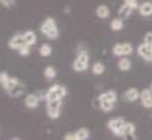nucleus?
<instances>
[{
  "mask_svg": "<svg viewBox=\"0 0 152 140\" xmlns=\"http://www.w3.org/2000/svg\"><path fill=\"white\" fill-rule=\"evenodd\" d=\"M41 32L46 36L50 40H56L59 36V31L57 27V22L53 18H47L45 19V21L41 24Z\"/></svg>",
  "mask_w": 152,
  "mask_h": 140,
  "instance_id": "f257e3e1",
  "label": "nucleus"
},
{
  "mask_svg": "<svg viewBox=\"0 0 152 140\" xmlns=\"http://www.w3.org/2000/svg\"><path fill=\"white\" fill-rule=\"evenodd\" d=\"M89 66V53L87 50H82L75 61L73 62V69L75 72H84L88 69Z\"/></svg>",
  "mask_w": 152,
  "mask_h": 140,
  "instance_id": "f03ea898",
  "label": "nucleus"
},
{
  "mask_svg": "<svg viewBox=\"0 0 152 140\" xmlns=\"http://www.w3.org/2000/svg\"><path fill=\"white\" fill-rule=\"evenodd\" d=\"M67 96V88L61 84H55L48 88V91L45 94L46 102L48 100H55V99H63Z\"/></svg>",
  "mask_w": 152,
  "mask_h": 140,
  "instance_id": "7ed1b4c3",
  "label": "nucleus"
},
{
  "mask_svg": "<svg viewBox=\"0 0 152 140\" xmlns=\"http://www.w3.org/2000/svg\"><path fill=\"white\" fill-rule=\"evenodd\" d=\"M125 124H126L125 119H124V118H120V116H118V118L110 119V120L108 122V128H109V130L111 131L114 135L123 138V133H124V127H125Z\"/></svg>",
  "mask_w": 152,
  "mask_h": 140,
  "instance_id": "20e7f679",
  "label": "nucleus"
},
{
  "mask_svg": "<svg viewBox=\"0 0 152 140\" xmlns=\"http://www.w3.org/2000/svg\"><path fill=\"white\" fill-rule=\"evenodd\" d=\"M62 109V99H55L47 102V115L51 119H58Z\"/></svg>",
  "mask_w": 152,
  "mask_h": 140,
  "instance_id": "39448f33",
  "label": "nucleus"
},
{
  "mask_svg": "<svg viewBox=\"0 0 152 140\" xmlns=\"http://www.w3.org/2000/svg\"><path fill=\"white\" fill-rule=\"evenodd\" d=\"M132 51H134V47H132V45L130 42L116 43V45H114V47H113V53L115 56H119V57L131 55Z\"/></svg>",
  "mask_w": 152,
  "mask_h": 140,
  "instance_id": "423d86ee",
  "label": "nucleus"
},
{
  "mask_svg": "<svg viewBox=\"0 0 152 140\" xmlns=\"http://www.w3.org/2000/svg\"><path fill=\"white\" fill-rule=\"evenodd\" d=\"M137 55L146 62H152V46L147 43H140L137 46Z\"/></svg>",
  "mask_w": 152,
  "mask_h": 140,
  "instance_id": "0eeeda50",
  "label": "nucleus"
},
{
  "mask_svg": "<svg viewBox=\"0 0 152 140\" xmlns=\"http://www.w3.org/2000/svg\"><path fill=\"white\" fill-rule=\"evenodd\" d=\"M7 45H9V47H10L11 50H16V51H19V50L22 47V46H25V45H26L24 34H22V35H20V34L14 35V36L10 38V40H9Z\"/></svg>",
  "mask_w": 152,
  "mask_h": 140,
  "instance_id": "6e6552de",
  "label": "nucleus"
},
{
  "mask_svg": "<svg viewBox=\"0 0 152 140\" xmlns=\"http://www.w3.org/2000/svg\"><path fill=\"white\" fill-rule=\"evenodd\" d=\"M140 100H141V104L145 107V108H152V91L150 89H143L140 94Z\"/></svg>",
  "mask_w": 152,
  "mask_h": 140,
  "instance_id": "1a4fd4ad",
  "label": "nucleus"
},
{
  "mask_svg": "<svg viewBox=\"0 0 152 140\" xmlns=\"http://www.w3.org/2000/svg\"><path fill=\"white\" fill-rule=\"evenodd\" d=\"M98 100H108V102L115 103L118 100V93L115 91H113V89L105 91V92H103V93H100V94H99Z\"/></svg>",
  "mask_w": 152,
  "mask_h": 140,
  "instance_id": "9d476101",
  "label": "nucleus"
},
{
  "mask_svg": "<svg viewBox=\"0 0 152 140\" xmlns=\"http://www.w3.org/2000/svg\"><path fill=\"white\" fill-rule=\"evenodd\" d=\"M39 102H40V98L37 97L34 93H30L25 97V105L28 108V109H35L39 105Z\"/></svg>",
  "mask_w": 152,
  "mask_h": 140,
  "instance_id": "9b49d317",
  "label": "nucleus"
},
{
  "mask_svg": "<svg viewBox=\"0 0 152 140\" xmlns=\"http://www.w3.org/2000/svg\"><path fill=\"white\" fill-rule=\"evenodd\" d=\"M135 131H136V127H135V124H134V123H131V122H126L125 127H124L123 139H126V136H131V138L136 139Z\"/></svg>",
  "mask_w": 152,
  "mask_h": 140,
  "instance_id": "f8f14e48",
  "label": "nucleus"
},
{
  "mask_svg": "<svg viewBox=\"0 0 152 140\" xmlns=\"http://www.w3.org/2000/svg\"><path fill=\"white\" fill-rule=\"evenodd\" d=\"M25 85L22 84L21 82L19 83V84H16L14 88H11L10 91H7V94H9L10 97H14V98H16V97H20V96H22L25 93Z\"/></svg>",
  "mask_w": 152,
  "mask_h": 140,
  "instance_id": "ddd939ff",
  "label": "nucleus"
},
{
  "mask_svg": "<svg viewBox=\"0 0 152 140\" xmlns=\"http://www.w3.org/2000/svg\"><path fill=\"white\" fill-rule=\"evenodd\" d=\"M139 13L142 16H151L152 15V3L151 1H145L139 6Z\"/></svg>",
  "mask_w": 152,
  "mask_h": 140,
  "instance_id": "4468645a",
  "label": "nucleus"
},
{
  "mask_svg": "<svg viewBox=\"0 0 152 140\" xmlns=\"http://www.w3.org/2000/svg\"><path fill=\"white\" fill-rule=\"evenodd\" d=\"M140 94L141 93L136 88H129L125 92V98L127 102H136L137 99H140Z\"/></svg>",
  "mask_w": 152,
  "mask_h": 140,
  "instance_id": "2eb2a0df",
  "label": "nucleus"
},
{
  "mask_svg": "<svg viewBox=\"0 0 152 140\" xmlns=\"http://www.w3.org/2000/svg\"><path fill=\"white\" fill-rule=\"evenodd\" d=\"M95 14L99 19H108L110 16V9L106 5H99L96 7Z\"/></svg>",
  "mask_w": 152,
  "mask_h": 140,
  "instance_id": "dca6fc26",
  "label": "nucleus"
},
{
  "mask_svg": "<svg viewBox=\"0 0 152 140\" xmlns=\"http://www.w3.org/2000/svg\"><path fill=\"white\" fill-rule=\"evenodd\" d=\"M118 67L121 72H127V71H130V68H131V61L126 58L125 56H123V58H120L119 62H118Z\"/></svg>",
  "mask_w": 152,
  "mask_h": 140,
  "instance_id": "f3484780",
  "label": "nucleus"
},
{
  "mask_svg": "<svg viewBox=\"0 0 152 140\" xmlns=\"http://www.w3.org/2000/svg\"><path fill=\"white\" fill-rule=\"evenodd\" d=\"M24 37H25V41H26V45L28 46H34L36 42H37V37H36V34L34 31L28 30L24 34Z\"/></svg>",
  "mask_w": 152,
  "mask_h": 140,
  "instance_id": "a211bd4d",
  "label": "nucleus"
},
{
  "mask_svg": "<svg viewBox=\"0 0 152 140\" xmlns=\"http://www.w3.org/2000/svg\"><path fill=\"white\" fill-rule=\"evenodd\" d=\"M131 13H132V9L130 6H129L127 4H123L120 6V9H119V15L121 18H124V19H126V18H129L131 15Z\"/></svg>",
  "mask_w": 152,
  "mask_h": 140,
  "instance_id": "6ab92c4d",
  "label": "nucleus"
},
{
  "mask_svg": "<svg viewBox=\"0 0 152 140\" xmlns=\"http://www.w3.org/2000/svg\"><path fill=\"white\" fill-rule=\"evenodd\" d=\"M75 136H77V140H88L90 136V133L87 128H80L75 131Z\"/></svg>",
  "mask_w": 152,
  "mask_h": 140,
  "instance_id": "aec40b11",
  "label": "nucleus"
},
{
  "mask_svg": "<svg viewBox=\"0 0 152 140\" xmlns=\"http://www.w3.org/2000/svg\"><path fill=\"white\" fill-rule=\"evenodd\" d=\"M43 74H45V77H46V78H47L48 81H51V80L55 78L56 74H57V72H56V68L53 67V66H47L46 68H45Z\"/></svg>",
  "mask_w": 152,
  "mask_h": 140,
  "instance_id": "412c9836",
  "label": "nucleus"
},
{
  "mask_svg": "<svg viewBox=\"0 0 152 140\" xmlns=\"http://www.w3.org/2000/svg\"><path fill=\"white\" fill-rule=\"evenodd\" d=\"M92 72H93L94 74H96V76L103 74V73L105 72V66H104V63H102V62H95V63L93 65V67H92Z\"/></svg>",
  "mask_w": 152,
  "mask_h": 140,
  "instance_id": "4be33fe9",
  "label": "nucleus"
},
{
  "mask_svg": "<svg viewBox=\"0 0 152 140\" xmlns=\"http://www.w3.org/2000/svg\"><path fill=\"white\" fill-rule=\"evenodd\" d=\"M99 108L104 112V113H109L113 111L114 108V103L108 102V100H99Z\"/></svg>",
  "mask_w": 152,
  "mask_h": 140,
  "instance_id": "5701e85b",
  "label": "nucleus"
},
{
  "mask_svg": "<svg viewBox=\"0 0 152 140\" xmlns=\"http://www.w3.org/2000/svg\"><path fill=\"white\" fill-rule=\"evenodd\" d=\"M110 27H111L113 31H120V30H123V27H124L123 19H114L110 22Z\"/></svg>",
  "mask_w": 152,
  "mask_h": 140,
  "instance_id": "b1692460",
  "label": "nucleus"
},
{
  "mask_svg": "<svg viewBox=\"0 0 152 140\" xmlns=\"http://www.w3.org/2000/svg\"><path fill=\"white\" fill-rule=\"evenodd\" d=\"M52 53V47L48 45V43H43L41 47H40V55L42 57H47V56H51Z\"/></svg>",
  "mask_w": 152,
  "mask_h": 140,
  "instance_id": "393cba45",
  "label": "nucleus"
},
{
  "mask_svg": "<svg viewBox=\"0 0 152 140\" xmlns=\"http://www.w3.org/2000/svg\"><path fill=\"white\" fill-rule=\"evenodd\" d=\"M20 83V81H19V78H16V77H10V80H9V82H7L5 85H4V89L7 92V91H10L11 88H14L16 84H19Z\"/></svg>",
  "mask_w": 152,
  "mask_h": 140,
  "instance_id": "a878e982",
  "label": "nucleus"
},
{
  "mask_svg": "<svg viewBox=\"0 0 152 140\" xmlns=\"http://www.w3.org/2000/svg\"><path fill=\"white\" fill-rule=\"evenodd\" d=\"M9 80H10V77H9V74H7V72H5V71L0 72V83H1L3 87L9 82Z\"/></svg>",
  "mask_w": 152,
  "mask_h": 140,
  "instance_id": "bb28decb",
  "label": "nucleus"
},
{
  "mask_svg": "<svg viewBox=\"0 0 152 140\" xmlns=\"http://www.w3.org/2000/svg\"><path fill=\"white\" fill-rule=\"evenodd\" d=\"M124 3L125 4H127L129 6L131 7L132 10H135V9H139V4H137V0H124Z\"/></svg>",
  "mask_w": 152,
  "mask_h": 140,
  "instance_id": "cd10ccee",
  "label": "nucleus"
},
{
  "mask_svg": "<svg viewBox=\"0 0 152 140\" xmlns=\"http://www.w3.org/2000/svg\"><path fill=\"white\" fill-rule=\"evenodd\" d=\"M30 47H31V46H28V45L22 46V47L19 50V53H20L21 56H27V55H30Z\"/></svg>",
  "mask_w": 152,
  "mask_h": 140,
  "instance_id": "c85d7f7f",
  "label": "nucleus"
},
{
  "mask_svg": "<svg viewBox=\"0 0 152 140\" xmlns=\"http://www.w3.org/2000/svg\"><path fill=\"white\" fill-rule=\"evenodd\" d=\"M143 42L152 46V31H148V32L145 34V37H143Z\"/></svg>",
  "mask_w": 152,
  "mask_h": 140,
  "instance_id": "c756f323",
  "label": "nucleus"
},
{
  "mask_svg": "<svg viewBox=\"0 0 152 140\" xmlns=\"http://www.w3.org/2000/svg\"><path fill=\"white\" fill-rule=\"evenodd\" d=\"M0 3L5 7H11L12 5H15V0H0Z\"/></svg>",
  "mask_w": 152,
  "mask_h": 140,
  "instance_id": "7c9ffc66",
  "label": "nucleus"
},
{
  "mask_svg": "<svg viewBox=\"0 0 152 140\" xmlns=\"http://www.w3.org/2000/svg\"><path fill=\"white\" fill-rule=\"evenodd\" d=\"M64 140H77V136H75V133H67L63 136Z\"/></svg>",
  "mask_w": 152,
  "mask_h": 140,
  "instance_id": "2f4dec72",
  "label": "nucleus"
},
{
  "mask_svg": "<svg viewBox=\"0 0 152 140\" xmlns=\"http://www.w3.org/2000/svg\"><path fill=\"white\" fill-rule=\"evenodd\" d=\"M150 88H151V91H152V83H151V87H150Z\"/></svg>",
  "mask_w": 152,
  "mask_h": 140,
  "instance_id": "473e14b6",
  "label": "nucleus"
}]
</instances>
